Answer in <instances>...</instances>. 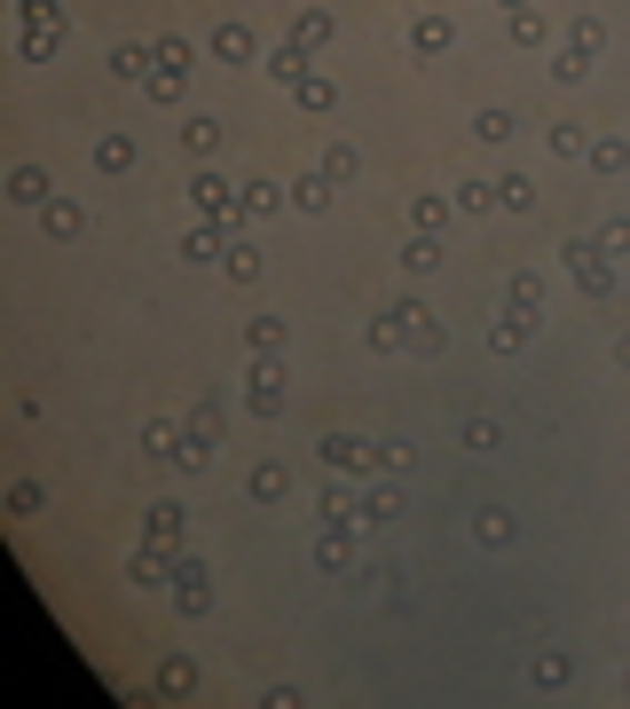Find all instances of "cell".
<instances>
[{
    "label": "cell",
    "mask_w": 630,
    "mask_h": 709,
    "mask_svg": "<svg viewBox=\"0 0 630 709\" xmlns=\"http://www.w3.org/2000/svg\"><path fill=\"white\" fill-rule=\"evenodd\" d=\"M244 410L268 426V418H284V354H252V371H244Z\"/></svg>",
    "instance_id": "obj_1"
},
{
    "label": "cell",
    "mask_w": 630,
    "mask_h": 709,
    "mask_svg": "<svg viewBox=\"0 0 630 709\" xmlns=\"http://www.w3.org/2000/svg\"><path fill=\"white\" fill-rule=\"evenodd\" d=\"M173 607H182V623H206L213 615V568L182 552V568H173Z\"/></svg>",
    "instance_id": "obj_2"
},
{
    "label": "cell",
    "mask_w": 630,
    "mask_h": 709,
    "mask_svg": "<svg viewBox=\"0 0 630 709\" xmlns=\"http://www.w3.org/2000/svg\"><path fill=\"white\" fill-rule=\"evenodd\" d=\"M173 568H182V552H173V545H134L127 552V583H142V591H173Z\"/></svg>",
    "instance_id": "obj_3"
},
{
    "label": "cell",
    "mask_w": 630,
    "mask_h": 709,
    "mask_svg": "<svg viewBox=\"0 0 630 709\" xmlns=\"http://www.w3.org/2000/svg\"><path fill=\"white\" fill-rule=\"evenodd\" d=\"M316 450L331 473H379V441H363V433H323Z\"/></svg>",
    "instance_id": "obj_4"
},
{
    "label": "cell",
    "mask_w": 630,
    "mask_h": 709,
    "mask_svg": "<svg viewBox=\"0 0 630 709\" xmlns=\"http://www.w3.org/2000/svg\"><path fill=\"white\" fill-rule=\"evenodd\" d=\"M277 206H292V190H277V182H237V206H229V229L244 237V221H260V213H277Z\"/></svg>",
    "instance_id": "obj_5"
},
{
    "label": "cell",
    "mask_w": 630,
    "mask_h": 709,
    "mask_svg": "<svg viewBox=\"0 0 630 709\" xmlns=\"http://www.w3.org/2000/svg\"><path fill=\"white\" fill-rule=\"evenodd\" d=\"M190 206H198V221H229V206H237V182H221L213 166H198V173H190Z\"/></svg>",
    "instance_id": "obj_6"
},
{
    "label": "cell",
    "mask_w": 630,
    "mask_h": 709,
    "mask_svg": "<svg viewBox=\"0 0 630 709\" xmlns=\"http://www.w3.org/2000/svg\"><path fill=\"white\" fill-rule=\"evenodd\" d=\"M449 48H458V24H449L441 9H418V17H410V56L433 63V56H449Z\"/></svg>",
    "instance_id": "obj_7"
},
{
    "label": "cell",
    "mask_w": 630,
    "mask_h": 709,
    "mask_svg": "<svg viewBox=\"0 0 630 709\" xmlns=\"http://www.w3.org/2000/svg\"><path fill=\"white\" fill-rule=\"evenodd\" d=\"M0 198H9V206H24V213H40V206L56 198V182H48V166H9V182H0Z\"/></svg>",
    "instance_id": "obj_8"
},
{
    "label": "cell",
    "mask_w": 630,
    "mask_h": 709,
    "mask_svg": "<svg viewBox=\"0 0 630 709\" xmlns=\"http://www.w3.org/2000/svg\"><path fill=\"white\" fill-rule=\"evenodd\" d=\"M206 48H213V63H260V56H268V48H260V32H252V24H237V17H229V24H213V40H206Z\"/></svg>",
    "instance_id": "obj_9"
},
{
    "label": "cell",
    "mask_w": 630,
    "mask_h": 709,
    "mask_svg": "<svg viewBox=\"0 0 630 709\" xmlns=\"http://www.w3.org/2000/svg\"><path fill=\"white\" fill-rule=\"evenodd\" d=\"M316 560H323L331 576L354 568V520H316Z\"/></svg>",
    "instance_id": "obj_10"
},
{
    "label": "cell",
    "mask_w": 630,
    "mask_h": 709,
    "mask_svg": "<svg viewBox=\"0 0 630 709\" xmlns=\"http://www.w3.org/2000/svg\"><path fill=\"white\" fill-rule=\"evenodd\" d=\"M63 40H71V17H56V24H17V56H24V63L63 56Z\"/></svg>",
    "instance_id": "obj_11"
},
{
    "label": "cell",
    "mask_w": 630,
    "mask_h": 709,
    "mask_svg": "<svg viewBox=\"0 0 630 709\" xmlns=\"http://www.w3.org/2000/svg\"><path fill=\"white\" fill-rule=\"evenodd\" d=\"M142 537H150V545H173V552H190V512H182V505H150V512H142Z\"/></svg>",
    "instance_id": "obj_12"
},
{
    "label": "cell",
    "mask_w": 630,
    "mask_h": 709,
    "mask_svg": "<svg viewBox=\"0 0 630 709\" xmlns=\"http://www.w3.org/2000/svg\"><path fill=\"white\" fill-rule=\"evenodd\" d=\"M229 244H237V229L229 221H190V260H198V269H213V260H229Z\"/></svg>",
    "instance_id": "obj_13"
},
{
    "label": "cell",
    "mask_w": 630,
    "mask_h": 709,
    "mask_svg": "<svg viewBox=\"0 0 630 709\" xmlns=\"http://www.w3.org/2000/svg\"><path fill=\"white\" fill-rule=\"evenodd\" d=\"M394 308H402V323H410V347H418V354H441V347H449V323H441L433 308H418V300H394Z\"/></svg>",
    "instance_id": "obj_14"
},
{
    "label": "cell",
    "mask_w": 630,
    "mask_h": 709,
    "mask_svg": "<svg viewBox=\"0 0 630 709\" xmlns=\"http://www.w3.org/2000/svg\"><path fill=\"white\" fill-rule=\"evenodd\" d=\"M394 512H402V489L394 481H371L363 497H354V528H387Z\"/></svg>",
    "instance_id": "obj_15"
},
{
    "label": "cell",
    "mask_w": 630,
    "mask_h": 709,
    "mask_svg": "<svg viewBox=\"0 0 630 709\" xmlns=\"http://www.w3.org/2000/svg\"><path fill=\"white\" fill-rule=\"evenodd\" d=\"M331 32H339V17H331V9H300L284 40H292V48H308V56H323V48H331Z\"/></svg>",
    "instance_id": "obj_16"
},
{
    "label": "cell",
    "mask_w": 630,
    "mask_h": 709,
    "mask_svg": "<svg viewBox=\"0 0 630 709\" xmlns=\"http://www.w3.org/2000/svg\"><path fill=\"white\" fill-rule=\"evenodd\" d=\"M40 229H48L56 244H71V237H87V206H79V198H48V206H40Z\"/></svg>",
    "instance_id": "obj_17"
},
{
    "label": "cell",
    "mask_w": 630,
    "mask_h": 709,
    "mask_svg": "<svg viewBox=\"0 0 630 709\" xmlns=\"http://www.w3.org/2000/svg\"><path fill=\"white\" fill-rule=\"evenodd\" d=\"M260 71H268V79H277V87H300V79H308V71H316V56H308V48H292V40H284V48H268V56H260Z\"/></svg>",
    "instance_id": "obj_18"
},
{
    "label": "cell",
    "mask_w": 630,
    "mask_h": 709,
    "mask_svg": "<svg viewBox=\"0 0 630 709\" xmlns=\"http://www.w3.org/2000/svg\"><path fill=\"white\" fill-rule=\"evenodd\" d=\"M568 277H576V292H583V300H614V284H622V269H614L607 252H591L583 269H568Z\"/></svg>",
    "instance_id": "obj_19"
},
{
    "label": "cell",
    "mask_w": 630,
    "mask_h": 709,
    "mask_svg": "<svg viewBox=\"0 0 630 709\" xmlns=\"http://www.w3.org/2000/svg\"><path fill=\"white\" fill-rule=\"evenodd\" d=\"M150 63H158V40H119V48H111V79H134V87H142Z\"/></svg>",
    "instance_id": "obj_20"
},
{
    "label": "cell",
    "mask_w": 630,
    "mask_h": 709,
    "mask_svg": "<svg viewBox=\"0 0 630 709\" xmlns=\"http://www.w3.org/2000/svg\"><path fill=\"white\" fill-rule=\"evenodd\" d=\"M441 269V237L433 229H410L402 237V277H433Z\"/></svg>",
    "instance_id": "obj_21"
},
{
    "label": "cell",
    "mask_w": 630,
    "mask_h": 709,
    "mask_svg": "<svg viewBox=\"0 0 630 709\" xmlns=\"http://www.w3.org/2000/svg\"><path fill=\"white\" fill-rule=\"evenodd\" d=\"M158 693H166V701H190V693H198V662H190V655H166V662H158Z\"/></svg>",
    "instance_id": "obj_22"
},
{
    "label": "cell",
    "mask_w": 630,
    "mask_h": 709,
    "mask_svg": "<svg viewBox=\"0 0 630 709\" xmlns=\"http://www.w3.org/2000/svg\"><path fill=\"white\" fill-rule=\"evenodd\" d=\"M292 213H308V221H316V213H331V173H323V166L292 182Z\"/></svg>",
    "instance_id": "obj_23"
},
{
    "label": "cell",
    "mask_w": 630,
    "mask_h": 709,
    "mask_svg": "<svg viewBox=\"0 0 630 709\" xmlns=\"http://www.w3.org/2000/svg\"><path fill=\"white\" fill-rule=\"evenodd\" d=\"M583 166H591V173H607V182H614V173L630 166V142H622V134H591V150H583Z\"/></svg>",
    "instance_id": "obj_24"
},
{
    "label": "cell",
    "mask_w": 630,
    "mask_h": 709,
    "mask_svg": "<svg viewBox=\"0 0 630 709\" xmlns=\"http://www.w3.org/2000/svg\"><path fill=\"white\" fill-rule=\"evenodd\" d=\"M284 489H292V466H277V458L252 466V481H244V497H252V505H277Z\"/></svg>",
    "instance_id": "obj_25"
},
{
    "label": "cell",
    "mask_w": 630,
    "mask_h": 709,
    "mask_svg": "<svg viewBox=\"0 0 630 709\" xmlns=\"http://www.w3.org/2000/svg\"><path fill=\"white\" fill-rule=\"evenodd\" d=\"M560 48H568V56H583V63H591V56H599V48H607V17H576V24H568V40H560Z\"/></svg>",
    "instance_id": "obj_26"
},
{
    "label": "cell",
    "mask_w": 630,
    "mask_h": 709,
    "mask_svg": "<svg viewBox=\"0 0 630 709\" xmlns=\"http://www.w3.org/2000/svg\"><path fill=\"white\" fill-rule=\"evenodd\" d=\"M528 331H536V323H528L520 308H512V316H497V323H489V354H520V347H528Z\"/></svg>",
    "instance_id": "obj_27"
},
{
    "label": "cell",
    "mask_w": 630,
    "mask_h": 709,
    "mask_svg": "<svg viewBox=\"0 0 630 709\" xmlns=\"http://www.w3.org/2000/svg\"><path fill=\"white\" fill-rule=\"evenodd\" d=\"M292 103H300V111H308V119H323V111H331V103H339V87H331V79H323V71H308V79H300V87H292Z\"/></svg>",
    "instance_id": "obj_28"
},
{
    "label": "cell",
    "mask_w": 630,
    "mask_h": 709,
    "mask_svg": "<svg viewBox=\"0 0 630 709\" xmlns=\"http://www.w3.org/2000/svg\"><path fill=\"white\" fill-rule=\"evenodd\" d=\"M504 308L536 316V308H544V277H536V269H512V284H504Z\"/></svg>",
    "instance_id": "obj_29"
},
{
    "label": "cell",
    "mask_w": 630,
    "mask_h": 709,
    "mask_svg": "<svg viewBox=\"0 0 630 709\" xmlns=\"http://www.w3.org/2000/svg\"><path fill=\"white\" fill-rule=\"evenodd\" d=\"M142 450L173 466V458H182V426H173V418H150V426H142Z\"/></svg>",
    "instance_id": "obj_30"
},
{
    "label": "cell",
    "mask_w": 630,
    "mask_h": 709,
    "mask_svg": "<svg viewBox=\"0 0 630 709\" xmlns=\"http://www.w3.org/2000/svg\"><path fill=\"white\" fill-rule=\"evenodd\" d=\"M410 229H433V237H441V229H449V198H441V190H418V198H410Z\"/></svg>",
    "instance_id": "obj_31"
},
{
    "label": "cell",
    "mask_w": 630,
    "mask_h": 709,
    "mask_svg": "<svg viewBox=\"0 0 630 709\" xmlns=\"http://www.w3.org/2000/svg\"><path fill=\"white\" fill-rule=\"evenodd\" d=\"M221 277H229V284H252V277H260V244H252V237H237V244H229Z\"/></svg>",
    "instance_id": "obj_32"
},
{
    "label": "cell",
    "mask_w": 630,
    "mask_h": 709,
    "mask_svg": "<svg viewBox=\"0 0 630 709\" xmlns=\"http://www.w3.org/2000/svg\"><path fill=\"white\" fill-rule=\"evenodd\" d=\"M244 347L252 354H284V316H252L244 323Z\"/></svg>",
    "instance_id": "obj_33"
},
{
    "label": "cell",
    "mask_w": 630,
    "mask_h": 709,
    "mask_svg": "<svg viewBox=\"0 0 630 709\" xmlns=\"http://www.w3.org/2000/svg\"><path fill=\"white\" fill-rule=\"evenodd\" d=\"M449 206H458V213H489V206H497V182H481V173H466V182L449 190Z\"/></svg>",
    "instance_id": "obj_34"
},
{
    "label": "cell",
    "mask_w": 630,
    "mask_h": 709,
    "mask_svg": "<svg viewBox=\"0 0 630 709\" xmlns=\"http://www.w3.org/2000/svg\"><path fill=\"white\" fill-rule=\"evenodd\" d=\"M134 166V134H103L96 142V173H127Z\"/></svg>",
    "instance_id": "obj_35"
},
{
    "label": "cell",
    "mask_w": 630,
    "mask_h": 709,
    "mask_svg": "<svg viewBox=\"0 0 630 709\" xmlns=\"http://www.w3.org/2000/svg\"><path fill=\"white\" fill-rule=\"evenodd\" d=\"M316 520H354V489L347 481H323L316 489Z\"/></svg>",
    "instance_id": "obj_36"
},
{
    "label": "cell",
    "mask_w": 630,
    "mask_h": 709,
    "mask_svg": "<svg viewBox=\"0 0 630 709\" xmlns=\"http://www.w3.org/2000/svg\"><path fill=\"white\" fill-rule=\"evenodd\" d=\"M512 40H520V48H544V40H552V17H544V9H512Z\"/></svg>",
    "instance_id": "obj_37"
},
{
    "label": "cell",
    "mask_w": 630,
    "mask_h": 709,
    "mask_svg": "<svg viewBox=\"0 0 630 709\" xmlns=\"http://www.w3.org/2000/svg\"><path fill=\"white\" fill-rule=\"evenodd\" d=\"M473 537H481L489 552H504V545H512V512H504V505H489V512L473 520Z\"/></svg>",
    "instance_id": "obj_38"
},
{
    "label": "cell",
    "mask_w": 630,
    "mask_h": 709,
    "mask_svg": "<svg viewBox=\"0 0 630 709\" xmlns=\"http://www.w3.org/2000/svg\"><path fill=\"white\" fill-rule=\"evenodd\" d=\"M497 206H504V213H536V182H528V173H504V182H497Z\"/></svg>",
    "instance_id": "obj_39"
},
{
    "label": "cell",
    "mask_w": 630,
    "mask_h": 709,
    "mask_svg": "<svg viewBox=\"0 0 630 709\" xmlns=\"http://www.w3.org/2000/svg\"><path fill=\"white\" fill-rule=\"evenodd\" d=\"M512 134H520V119H512V111H481V119H473V142H489V150H497V142H512Z\"/></svg>",
    "instance_id": "obj_40"
},
{
    "label": "cell",
    "mask_w": 630,
    "mask_h": 709,
    "mask_svg": "<svg viewBox=\"0 0 630 709\" xmlns=\"http://www.w3.org/2000/svg\"><path fill=\"white\" fill-rule=\"evenodd\" d=\"M182 150H190V158H213V150H221V119H190V127H182Z\"/></svg>",
    "instance_id": "obj_41"
},
{
    "label": "cell",
    "mask_w": 630,
    "mask_h": 709,
    "mask_svg": "<svg viewBox=\"0 0 630 709\" xmlns=\"http://www.w3.org/2000/svg\"><path fill=\"white\" fill-rule=\"evenodd\" d=\"M371 347H379V354H387V347H410V323H402V308L371 316Z\"/></svg>",
    "instance_id": "obj_42"
},
{
    "label": "cell",
    "mask_w": 630,
    "mask_h": 709,
    "mask_svg": "<svg viewBox=\"0 0 630 709\" xmlns=\"http://www.w3.org/2000/svg\"><path fill=\"white\" fill-rule=\"evenodd\" d=\"M323 173H331V182H354V173H363V150H354V142H331V150H323Z\"/></svg>",
    "instance_id": "obj_43"
},
{
    "label": "cell",
    "mask_w": 630,
    "mask_h": 709,
    "mask_svg": "<svg viewBox=\"0 0 630 709\" xmlns=\"http://www.w3.org/2000/svg\"><path fill=\"white\" fill-rule=\"evenodd\" d=\"M568 678H576V662H568L560 647H552V655H536V686H544V693H560Z\"/></svg>",
    "instance_id": "obj_44"
},
{
    "label": "cell",
    "mask_w": 630,
    "mask_h": 709,
    "mask_svg": "<svg viewBox=\"0 0 630 709\" xmlns=\"http://www.w3.org/2000/svg\"><path fill=\"white\" fill-rule=\"evenodd\" d=\"M190 433H198V441H221V402H213V395L190 402Z\"/></svg>",
    "instance_id": "obj_45"
},
{
    "label": "cell",
    "mask_w": 630,
    "mask_h": 709,
    "mask_svg": "<svg viewBox=\"0 0 630 709\" xmlns=\"http://www.w3.org/2000/svg\"><path fill=\"white\" fill-rule=\"evenodd\" d=\"M142 96H150V103H182V71H158V63H150V79H142Z\"/></svg>",
    "instance_id": "obj_46"
},
{
    "label": "cell",
    "mask_w": 630,
    "mask_h": 709,
    "mask_svg": "<svg viewBox=\"0 0 630 709\" xmlns=\"http://www.w3.org/2000/svg\"><path fill=\"white\" fill-rule=\"evenodd\" d=\"M40 505H48V489H40V481H9V512H17V520H32Z\"/></svg>",
    "instance_id": "obj_47"
},
{
    "label": "cell",
    "mask_w": 630,
    "mask_h": 709,
    "mask_svg": "<svg viewBox=\"0 0 630 709\" xmlns=\"http://www.w3.org/2000/svg\"><path fill=\"white\" fill-rule=\"evenodd\" d=\"M599 252H607V260H630V213H614V221L599 229Z\"/></svg>",
    "instance_id": "obj_48"
},
{
    "label": "cell",
    "mask_w": 630,
    "mask_h": 709,
    "mask_svg": "<svg viewBox=\"0 0 630 709\" xmlns=\"http://www.w3.org/2000/svg\"><path fill=\"white\" fill-rule=\"evenodd\" d=\"M466 450H481V458H489V450H504V433H497V418H466Z\"/></svg>",
    "instance_id": "obj_49"
},
{
    "label": "cell",
    "mask_w": 630,
    "mask_h": 709,
    "mask_svg": "<svg viewBox=\"0 0 630 709\" xmlns=\"http://www.w3.org/2000/svg\"><path fill=\"white\" fill-rule=\"evenodd\" d=\"M173 466H182V473H206V466H213V441H198V433L182 426V458H173Z\"/></svg>",
    "instance_id": "obj_50"
},
{
    "label": "cell",
    "mask_w": 630,
    "mask_h": 709,
    "mask_svg": "<svg viewBox=\"0 0 630 709\" xmlns=\"http://www.w3.org/2000/svg\"><path fill=\"white\" fill-rule=\"evenodd\" d=\"M190 63H198V56H190V40H173V32L158 40V71H182V79H190Z\"/></svg>",
    "instance_id": "obj_51"
},
{
    "label": "cell",
    "mask_w": 630,
    "mask_h": 709,
    "mask_svg": "<svg viewBox=\"0 0 630 709\" xmlns=\"http://www.w3.org/2000/svg\"><path fill=\"white\" fill-rule=\"evenodd\" d=\"M583 150H591L583 127H552V158H583Z\"/></svg>",
    "instance_id": "obj_52"
},
{
    "label": "cell",
    "mask_w": 630,
    "mask_h": 709,
    "mask_svg": "<svg viewBox=\"0 0 630 709\" xmlns=\"http://www.w3.org/2000/svg\"><path fill=\"white\" fill-rule=\"evenodd\" d=\"M583 71H591V63H583V56H568V48H560V56H552V79H560V87H576V79H583Z\"/></svg>",
    "instance_id": "obj_53"
},
{
    "label": "cell",
    "mask_w": 630,
    "mask_h": 709,
    "mask_svg": "<svg viewBox=\"0 0 630 709\" xmlns=\"http://www.w3.org/2000/svg\"><path fill=\"white\" fill-rule=\"evenodd\" d=\"M410 458H418V450H410V441H379V466H387V473H402Z\"/></svg>",
    "instance_id": "obj_54"
},
{
    "label": "cell",
    "mask_w": 630,
    "mask_h": 709,
    "mask_svg": "<svg viewBox=\"0 0 630 709\" xmlns=\"http://www.w3.org/2000/svg\"><path fill=\"white\" fill-rule=\"evenodd\" d=\"M591 252H599V237H568V244H560V260H568V269H583Z\"/></svg>",
    "instance_id": "obj_55"
},
{
    "label": "cell",
    "mask_w": 630,
    "mask_h": 709,
    "mask_svg": "<svg viewBox=\"0 0 630 709\" xmlns=\"http://www.w3.org/2000/svg\"><path fill=\"white\" fill-rule=\"evenodd\" d=\"M614 363H622V371H630V331H622V339H614Z\"/></svg>",
    "instance_id": "obj_56"
},
{
    "label": "cell",
    "mask_w": 630,
    "mask_h": 709,
    "mask_svg": "<svg viewBox=\"0 0 630 709\" xmlns=\"http://www.w3.org/2000/svg\"><path fill=\"white\" fill-rule=\"evenodd\" d=\"M497 9H536V0H497Z\"/></svg>",
    "instance_id": "obj_57"
},
{
    "label": "cell",
    "mask_w": 630,
    "mask_h": 709,
    "mask_svg": "<svg viewBox=\"0 0 630 709\" xmlns=\"http://www.w3.org/2000/svg\"><path fill=\"white\" fill-rule=\"evenodd\" d=\"M622 693H630V670H622Z\"/></svg>",
    "instance_id": "obj_58"
}]
</instances>
